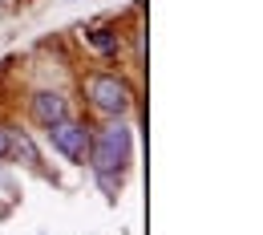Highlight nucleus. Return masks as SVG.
<instances>
[{
    "instance_id": "1",
    "label": "nucleus",
    "mask_w": 263,
    "mask_h": 235,
    "mask_svg": "<svg viewBox=\"0 0 263 235\" xmlns=\"http://www.w3.org/2000/svg\"><path fill=\"white\" fill-rule=\"evenodd\" d=\"M134 158V130L126 122H109L98 138H89V154H85V162L98 170V178L109 187V178L118 174V170H126Z\"/></svg>"
},
{
    "instance_id": "2",
    "label": "nucleus",
    "mask_w": 263,
    "mask_h": 235,
    "mask_svg": "<svg viewBox=\"0 0 263 235\" xmlns=\"http://www.w3.org/2000/svg\"><path fill=\"white\" fill-rule=\"evenodd\" d=\"M85 98L89 105L105 114V118H122L126 110H130V85L122 81V77H114V73H89L85 77Z\"/></svg>"
},
{
    "instance_id": "3",
    "label": "nucleus",
    "mask_w": 263,
    "mask_h": 235,
    "mask_svg": "<svg viewBox=\"0 0 263 235\" xmlns=\"http://www.w3.org/2000/svg\"><path fill=\"white\" fill-rule=\"evenodd\" d=\"M49 138H53V146L65 154L69 162H85V154H89V130H85L81 122L61 118V122L49 126Z\"/></svg>"
},
{
    "instance_id": "4",
    "label": "nucleus",
    "mask_w": 263,
    "mask_h": 235,
    "mask_svg": "<svg viewBox=\"0 0 263 235\" xmlns=\"http://www.w3.org/2000/svg\"><path fill=\"white\" fill-rule=\"evenodd\" d=\"M33 118L49 130L53 122H61V118H69V105H65V98L61 94H53V89H41L33 98Z\"/></svg>"
},
{
    "instance_id": "5",
    "label": "nucleus",
    "mask_w": 263,
    "mask_h": 235,
    "mask_svg": "<svg viewBox=\"0 0 263 235\" xmlns=\"http://www.w3.org/2000/svg\"><path fill=\"white\" fill-rule=\"evenodd\" d=\"M8 154L16 162H25V167H36V146L29 134H8Z\"/></svg>"
},
{
    "instance_id": "6",
    "label": "nucleus",
    "mask_w": 263,
    "mask_h": 235,
    "mask_svg": "<svg viewBox=\"0 0 263 235\" xmlns=\"http://www.w3.org/2000/svg\"><path fill=\"white\" fill-rule=\"evenodd\" d=\"M85 41H89L98 53H118V37H109L105 29H93V33H85Z\"/></svg>"
},
{
    "instance_id": "7",
    "label": "nucleus",
    "mask_w": 263,
    "mask_h": 235,
    "mask_svg": "<svg viewBox=\"0 0 263 235\" xmlns=\"http://www.w3.org/2000/svg\"><path fill=\"white\" fill-rule=\"evenodd\" d=\"M8 154V130H0V158Z\"/></svg>"
}]
</instances>
